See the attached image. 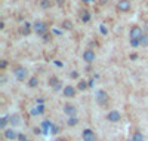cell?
Returning <instances> with one entry per match:
<instances>
[{"mask_svg":"<svg viewBox=\"0 0 148 141\" xmlns=\"http://www.w3.org/2000/svg\"><path fill=\"white\" fill-rule=\"evenodd\" d=\"M67 125H68V126H76V125H79V119H77L76 116H71V118H68Z\"/></svg>","mask_w":148,"mask_h":141,"instance_id":"cell-19","label":"cell"},{"mask_svg":"<svg viewBox=\"0 0 148 141\" xmlns=\"http://www.w3.org/2000/svg\"><path fill=\"white\" fill-rule=\"evenodd\" d=\"M3 135H5V138L6 140H16L18 138V132L14 129V128H9V129H5L3 131Z\"/></svg>","mask_w":148,"mask_h":141,"instance_id":"cell-9","label":"cell"},{"mask_svg":"<svg viewBox=\"0 0 148 141\" xmlns=\"http://www.w3.org/2000/svg\"><path fill=\"white\" fill-rule=\"evenodd\" d=\"M18 140H19V141H27L25 134H18Z\"/></svg>","mask_w":148,"mask_h":141,"instance_id":"cell-31","label":"cell"},{"mask_svg":"<svg viewBox=\"0 0 148 141\" xmlns=\"http://www.w3.org/2000/svg\"><path fill=\"white\" fill-rule=\"evenodd\" d=\"M139 42H141V46L142 48H148V34L144 33V36L139 39Z\"/></svg>","mask_w":148,"mask_h":141,"instance_id":"cell-20","label":"cell"},{"mask_svg":"<svg viewBox=\"0 0 148 141\" xmlns=\"http://www.w3.org/2000/svg\"><path fill=\"white\" fill-rule=\"evenodd\" d=\"M8 123H9V116H3L2 119H0V129H6V126H8Z\"/></svg>","mask_w":148,"mask_h":141,"instance_id":"cell-15","label":"cell"},{"mask_svg":"<svg viewBox=\"0 0 148 141\" xmlns=\"http://www.w3.org/2000/svg\"><path fill=\"white\" fill-rule=\"evenodd\" d=\"M27 141H28V140H27Z\"/></svg>","mask_w":148,"mask_h":141,"instance_id":"cell-41","label":"cell"},{"mask_svg":"<svg viewBox=\"0 0 148 141\" xmlns=\"http://www.w3.org/2000/svg\"><path fill=\"white\" fill-rule=\"evenodd\" d=\"M59 131H61V128H59L58 125H53V126H52V131H51V134L58 135V134H59Z\"/></svg>","mask_w":148,"mask_h":141,"instance_id":"cell-27","label":"cell"},{"mask_svg":"<svg viewBox=\"0 0 148 141\" xmlns=\"http://www.w3.org/2000/svg\"><path fill=\"white\" fill-rule=\"evenodd\" d=\"M129 58H130L132 61H135V59H138V54H130V55H129Z\"/></svg>","mask_w":148,"mask_h":141,"instance_id":"cell-33","label":"cell"},{"mask_svg":"<svg viewBox=\"0 0 148 141\" xmlns=\"http://www.w3.org/2000/svg\"><path fill=\"white\" fill-rule=\"evenodd\" d=\"M55 141H65L64 138H58V140H55Z\"/></svg>","mask_w":148,"mask_h":141,"instance_id":"cell-39","label":"cell"},{"mask_svg":"<svg viewBox=\"0 0 148 141\" xmlns=\"http://www.w3.org/2000/svg\"><path fill=\"white\" fill-rule=\"evenodd\" d=\"M33 30L36 31V34L37 36H46V34H49L47 33V24L46 22H43V21H36L34 24H33Z\"/></svg>","mask_w":148,"mask_h":141,"instance_id":"cell-1","label":"cell"},{"mask_svg":"<svg viewBox=\"0 0 148 141\" xmlns=\"http://www.w3.org/2000/svg\"><path fill=\"white\" fill-rule=\"evenodd\" d=\"M64 113L67 114L68 118H71V116H76V114H77V109L74 107L73 104H64Z\"/></svg>","mask_w":148,"mask_h":141,"instance_id":"cell-10","label":"cell"},{"mask_svg":"<svg viewBox=\"0 0 148 141\" xmlns=\"http://www.w3.org/2000/svg\"><path fill=\"white\" fill-rule=\"evenodd\" d=\"M120 119H121V114H120L117 110H113V111H110V113L107 114V120H108V122L116 123V122H119Z\"/></svg>","mask_w":148,"mask_h":141,"instance_id":"cell-8","label":"cell"},{"mask_svg":"<svg viewBox=\"0 0 148 141\" xmlns=\"http://www.w3.org/2000/svg\"><path fill=\"white\" fill-rule=\"evenodd\" d=\"M37 85H39V79H37L36 76H34V77H31V79H30V82H28V86H30V88H36Z\"/></svg>","mask_w":148,"mask_h":141,"instance_id":"cell-24","label":"cell"},{"mask_svg":"<svg viewBox=\"0 0 148 141\" xmlns=\"http://www.w3.org/2000/svg\"><path fill=\"white\" fill-rule=\"evenodd\" d=\"M132 8V3L130 0H119L117 5H116V9L119 12H121V14H126V12H129Z\"/></svg>","mask_w":148,"mask_h":141,"instance_id":"cell-2","label":"cell"},{"mask_svg":"<svg viewBox=\"0 0 148 141\" xmlns=\"http://www.w3.org/2000/svg\"><path fill=\"white\" fill-rule=\"evenodd\" d=\"M80 18H82L83 22H89V21H90V14H89V10H83L82 15H80Z\"/></svg>","mask_w":148,"mask_h":141,"instance_id":"cell-17","label":"cell"},{"mask_svg":"<svg viewBox=\"0 0 148 141\" xmlns=\"http://www.w3.org/2000/svg\"><path fill=\"white\" fill-rule=\"evenodd\" d=\"M70 76H71L73 79H77V77H79V73H77V71H73V73H71Z\"/></svg>","mask_w":148,"mask_h":141,"instance_id":"cell-34","label":"cell"},{"mask_svg":"<svg viewBox=\"0 0 148 141\" xmlns=\"http://www.w3.org/2000/svg\"><path fill=\"white\" fill-rule=\"evenodd\" d=\"M56 2H58V5H62V3H64V0H56Z\"/></svg>","mask_w":148,"mask_h":141,"instance_id":"cell-38","label":"cell"},{"mask_svg":"<svg viewBox=\"0 0 148 141\" xmlns=\"http://www.w3.org/2000/svg\"><path fill=\"white\" fill-rule=\"evenodd\" d=\"M40 6L43 9H47V8L52 6V2H51V0H40Z\"/></svg>","mask_w":148,"mask_h":141,"instance_id":"cell-21","label":"cell"},{"mask_svg":"<svg viewBox=\"0 0 148 141\" xmlns=\"http://www.w3.org/2000/svg\"><path fill=\"white\" fill-rule=\"evenodd\" d=\"M99 30H101V33H102V34H105V36L108 34V28L105 27V25H104V24H102V25H101V27H99Z\"/></svg>","mask_w":148,"mask_h":141,"instance_id":"cell-28","label":"cell"},{"mask_svg":"<svg viewBox=\"0 0 148 141\" xmlns=\"http://www.w3.org/2000/svg\"><path fill=\"white\" fill-rule=\"evenodd\" d=\"M6 67H8V61H5V59H3V61H0V68L5 70Z\"/></svg>","mask_w":148,"mask_h":141,"instance_id":"cell-29","label":"cell"},{"mask_svg":"<svg viewBox=\"0 0 148 141\" xmlns=\"http://www.w3.org/2000/svg\"><path fill=\"white\" fill-rule=\"evenodd\" d=\"M77 88L80 89V91H84L86 88H89V83H86L84 80L83 82H79V85H77Z\"/></svg>","mask_w":148,"mask_h":141,"instance_id":"cell-26","label":"cell"},{"mask_svg":"<svg viewBox=\"0 0 148 141\" xmlns=\"http://www.w3.org/2000/svg\"><path fill=\"white\" fill-rule=\"evenodd\" d=\"M21 33H22L24 36H28V34L31 33V28H30V24H28V22H24V27L21 28Z\"/></svg>","mask_w":148,"mask_h":141,"instance_id":"cell-18","label":"cell"},{"mask_svg":"<svg viewBox=\"0 0 148 141\" xmlns=\"http://www.w3.org/2000/svg\"><path fill=\"white\" fill-rule=\"evenodd\" d=\"M45 104H37L34 109H31V116H40V114H43L45 113Z\"/></svg>","mask_w":148,"mask_h":141,"instance_id":"cell-12","label":"cell"},{"mask_svg":"<svg viewBox=\"0 0 148 141\" xmlns=\"http://www.w3.org/2000/svg\"><path fill=\"white\" fill-rule=\"evenodd\" d=\"M49 85H51V86H52V88L55 89V88H56L58 85H61V80H59L58 77H55V76H52V77L49 79Z\"/></svg>","mask_w":148,"mask_h":141,"instance_id":"cell-16","label":"cell"},{"mask_svg":"<svg viewBox=\"0 0 148 141\" xmlns=\"http://www.w3.org/2000/svg\"><path fill=\"white\" fill-rule=\"evenodd\" d=\"M129 141H133V138H130V140H129Z\"/></svg>","mask_w":148,"mask_h":141,"instance_id":"cell-40","label":"cell"},{"mask_svg":"<svg viewBox=\"0 0 148 141\" xmlns=\"http://www.w3.org/2000/svg\"><path fill=\"white\" fill-rule=\"evenodd\" d=\"M62 27L65 30H73V22L70 19H65V21H62Z\"/></svg>","mask_w":148,"mask_h":141,"instance_id":"cell-22","label":"cell"},{"mask_svg":"<svg viewBox=\"0 0 148 141\" xmlns=\"http://www.w3.org/2000/svg\"><path fill=\"white\" fill-rule=\"evenodd\" d=\"M132 138H133V141H144V140H145V138H144V135H142L141 132H135Z\"/></svg>","mask_w":148,"mask_h":141,"instance_id":"cell-25","label":"cell"},{"mask_svg":"<svg viewBox=\"0 0 148 141\" xmlns=\"http://www.w3.org/2000/svg\"><path fill=\"white\" fill-rule=\"evenodd\" d=\"M108 94L105 92V91H98L96 92V101H98V104H99V106H105L107 104V102H108Z\"/></svg>","mask_w":148,"mask_h":141,"instance_id":"cell-5","label":"cell"},{"mask_svg":"<svg viewBox=\"0 0 148 141\" xmlns=\"http://www.w3.org/2000/svg\"><path fill=\"white\" fill-rule=\"evenodd\" d=\"M144 36V28H141L139 25H133L129 31V39H141Z\"/></svg>","mask_w":148,"mask_h":141,"instance_id":"cell-3","label":"cell"},{"mask_svg":"<svg viewBox=\"0 0 148 141\" xmlns=\"http://www.w3.org/2000/svg\"><path fill=\"white\" fill-rule=\"evenodd\" d=\"M21 123V116L19 114H12V116H9V125L10 128H15Z\"/></svg>","mask_w":148,"mask_h":141,"instance_id":"cell-14","label":"cell"},{"mask_svg":"<svg viewBox=\"0 0 148 141\" xmlns=\"http://www.w3.org/2000/svg\"><path fill=\"white\" fill-rule=\"evenodd\" d=\"M55 66H58V67H62V62H61V61H55Z\"/></svg>","mask_w":148,"mask_h":141,"instance_id":"cell-37","label":"cell"},{"mask_svg":"<svg viewBox=\"0 0 148 141\" xmlns=\"http://www.w3.org/2000/svg\"><path fill=\"white\" fill-rule=\"evenodd\" d=\"M93 85H95V79H90V80H89V88H92Z\"/></svg>","mask_w":148,"mask_h":141,"instance_id":"cell-36","label":"cell"},{"mask_svg":"<svg viewBox=\"0 0 148 141\" xmlns=\"http://www.w3.org/2000/svg\"><path fill=\"white\" fill-rule=\"evenodd\" d=\"M52 126H53V125H52V122H51V120H43V122H42V126H40V128H42L43 134H45V135H47L49 132L52 131Z\"/></svg>","mask_w":148,"mask_h":141,"instance_id":"cell-13","label":"cell"},{"mask_svg":"<svg viewBox=\"0 0 148 141\" xmlns=\"http://www.w3.org/2000/svg\"><path fill=\"white\" fill-rule=\"evenodd\" d=\"M129 43H130L132 48H139V46H141L139 39H129Z\"/></svg>","mask_w":148,"mask_h":141,"instance_id":"cell-23","label":"cell"},{"mask_svg":"<svg viewBox=\"0 0 148 141\" xmlns=\"http://www.w3.org/2000/svg\"><path fill=\"white\" fill-rule=\"evenodd\" d=\"M95 58H96V55H95V52H93L92 49H86L84 52H83V59L88 62V64H92L95 61Z\"/></svg>","mask_w":148,"mask_h":141,"instance_id":"cell-7","label":"cell"},{"mask_svg":"<svg viewBox=\"0 0 148 141\" xmlns=\"http://www.w3.org/2000/svg\"><path fill=\"white\" fill-rule=\"evenodd\" d=\"M14 74H15V77L19 82H24V80L27 79V76H28V71H27V68H24V67H15Z\"/></svg>","mask_w":148,"mask_h":141,"instance_id":"cell-4","label":"cell"},{"mask_svg":"<svg viewBox=\"0 0 148 141\" xmlns=\"http://www.w3.org/2000/svg\"><path fill=\"white\" fill-rule=\"evenodd\" d=\"M82 137H83V141H96L95 132H93L92 129H89V128H86V129L83 131Z\"/></svg>","mask_w":148,"mask_h":141,"instance_id":"cell-6","label":"cell"},{"mask_svg":"<svg viewBox=\"0 0 148 141\" xmlns=\"http://www.w3.org/2000/svg\"><path fill=\"white\" fill-rule=\"evenodd\" d=\"M33 132H34L36 135H40V134H43V131H42V128H34V129H33Z\"/></svg>","mask_w":148,"mask_h":141,"instance_id":"cell-30","label":"cell"},{"mask_svg":"<svg viewBox=\"0 0 148 141\" xmlns=\"http://www.w3.org/2000/svg\"><path fill=\"white\" fill-rule=\"evenodd\" d=\"M144 33H145V34H148V19L144 22Z\"/></svg>","mask_w":148,"mask_h":141,"instance_id":"cell-32","label":"cell"},{"mask_svg":"<svg viewBox=\"0 0 148 141\" xmlns=\"http://www.w3.org/2000/svg\"><path fill=\"white\" fill-rule=\"evenodd\" d=\"M6 80H8L6 76H2V77H0V83H6Z\"/></svg>","mask_w":148,"mask_h":141,"instance_id":"cell-35","label":"cell"},{"mask_svg":"<svg viewBox=\"0 0 148 141\" xmlns=\"http://www.w3.org/2000/svg\"><path fill=\"white\" fill-rule=\"evenodd\" d=\"M62 94H64L67 98H73V97H76V88L71 86V85H68V86H65V88L62 89Z\"/></svg>","mask_w":148,"mask_h":141,"instance_id":"cell-11","label":"cell"}]
</instances>
